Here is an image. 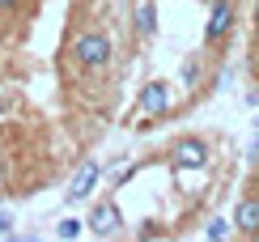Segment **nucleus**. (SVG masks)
<instances>
[{
	"label": "nucleus",
	"mask_w": 259,
	"mask_h": 242,
	"mask_svg": "<svg viewBox=\"0 0 259 242\" xmlns=\"http://www.w3.org/2000/svg\"><path fill=\"white\" fill-rule=\"evenodd\" d=\"M72 60H77V68L85 72H106L115 60V43L106 30H85V34H77V43H72Z\"/></svg>",
	"instance_id": "nucleus-1"
},
{
	"label": "nucleus",
	"mask_w": 259,
	"mask_h": 242,
	"mask_svg": "<svg viewBox=\"0 0 259 242\" xmlns=\"http://www.w3.org/2000/svg\"><path fill=\"white\" fill-rule=\"evenodd\" d=\"M234 26V0H212L208 9V26H204V47H217Z\"/></svg>",
	"instance_id": "nucleus-3"
},
{
	"label": "nucleus",
	"mask_w": 259,
	"mask_h": 242,
	"mask_svg": "<svg viewBox=\"0 0 259 242\" xmlns=\"http://www.w3.org/2000/svg\"><path fill=\"white\" fill-rule=\"evenodd\" d=\"M5 115H9V98L0 94V119H5Z\"/></svg>",
	"instance_id": "nucleus-14"
},
{
	"label": "nucleus",
	"mask_w": 259,
	"mask_h": 242,
	"mask_svg": "<svg viewBox=\"0 0 259 242\" xmlns=\"http://www.w3.org/2000/svg\"><path fill=\"white\" fill-rule=\"evenodd\" d=\"M255 124H259V119H255Z\"/></svg>",
	"instance_id": "nucleus-16"
},
{
	"label": "nucleus",
	"mask_w": 259,
	"mask_h": 242,
	"mask_svg": "<svg viewBox=\"0 0 259 242\" xmlns=\"http://www.w3.org/2000/svg\"><path fill=\"white\" fill-rule=\"evenodd\" d=\"M0 238H13V217L0 213Z\"/></svg>",
	"instance_id": "nucleus-12"
},
{
	"label": "nucleus",
	"mask_w": 259,
	"mask_h": 242,
	"mask_svg": "<svg viewBox=\"0 0 259 242\" xmlns=\"http://www.w3.org/2000/svg\"><path fill=\"white\" fill-rule=\"evenodd\" d=\"M175 166H208V145L204 140H179L175 145Z\"/></svg>",
	"instance_id": "nucleus-7"
},
{
	"label": "nucleus",
	"mask_w": 259,
	"mask_h": 242,
	"mask_svg": "<svg viewBox=\"0 0 259 242\" xmlns=\"http://www.w3.org/2000/svg\"><path fill=\"white\" fill-rule=\"evenodd\" d=\"M234 229L246 234V238H259V195L238 200V208H234Z\"/></svg>",
	"instance_id": "nucleus-6"
},
{
	"label": "nucleus",
	"mask_w": 259,
	"mask_h": 242,
	"mask_svg": "<svg viewBox=\"0 0 259 242\" xmlns=\"http://www.w3.org/2000/svg\"><path fill=\"white\" fill-rule=\"evenodd\" d=\"M85 229H90L94 238H115V234L123 229V213H119V204H115V200L94 204V213L85 217Z\"/></svg>",
	"instance_id": "nucleus-2"
},
{
	"label": "nucleus",
	"mask_w": 259,
	"mask_h": 242,
	"mask_svg": "<svg viewBox=\"0 0 259 242\" xmlns=\"http://www.w3.org/2000/svg\"><path fill=\"white\" fill-rule=\"evenodd\" d=\"M183 90H196V85H200V60L196 56H187V60H183Z\"/></svg>",
	"instance_id": "nucleus-11"
},
{
	"label": "nucleus",
	"mask_w": 259,
	"mask_h": 242,
	"mask_svg": "<svg viewBox=\"0 0 259 242\" xmlns=\"http://www.w3.org/2000/svg\"><path fill=\"white\" fill-rule=\"evenodd\" d=\"M255 76H259V47H255Z\"/></svg>",
	"instance_id": "nucleus-15"
},
{
	"label": "nucleus",
	"mask_w": 259,
	"mask_h": 242,
	"mask_svg": "<svg viewBox=\"0 0 259 242\" xmlns=\"http://www.w3.org/2000/svg\"><path fill=\"white\" fill-rule=\"evenodd\" d=\"M132 26H136L140 38H153V34H157V5H153V0H140V5H136Z\"/></svg>",
	"instance_id": "nucleus-8"
},
{
	"label": "nucleus",
	"mask_w": 259,
	"mask_h": 242,
	"mask_svg": "<svg viewBox=\"0 0 259 242\" xmlns=\"http://www.w3.org/2000/svg\"><path fill=\"white\" fill-rule=\"evenodd\" d=\"M81 234H85V217H60V221H56V238L72 242V238H81Z\"/></svg>",
	"instance_id": "nucleus-9"
},
{
	"label": "nucleus",
	"mask_w": 259,
	"mask_h": 242,
	"mask_svg": "<svg viewBox=\"0 0 259 242\" xmlns=\"http://www.w3.org/2000/svg\"><path fill=\"white\" fill-rule=\"evenodd\" d=\"M21 5H26V0H0V13H17Z\"/></svg>",
	"instance_id": "nucleus-13"
},
{
	"label": "nucleus",
	"mask_w": 259,
	"mask_h": 242,
	"mask_svg": "<svg viewBox=\"0 0 259 242\" xmlns=\"http://www.w3.org/2000/svg\"><path fill=\"white\" fill-rule=\"evenodd\" d=\"M136 106H140L149 119H161V115L170 111V85H166V81H149V85H140Z\"/></svg>",
	"instance_id": "nucleus-4"
},
{
	"label": "nucleus",
	"mask_w": 259,
	"mask_h": 242,
	"mask_svg": "<svg viewBox=\"0 0 259 242\" xmlns=\"http://www.w3.org/2000/svg\"><path fill=\"white\" fill-rule=\"evenodd\" d=\"M98 183H102V166H98V162H85V166L77 170V179H72V187H68V204H81V200H90Z\"/></svg>",
	"instance_id": "nucleus-5"
},
{
	"label": "nucleus",
	"mask_w": 259,
	"mask_h": 242,
	"mask_svg": "<svg viewBox=\"0 0 259 242\" xmlns=\"http://www.w3.org/2000/svg\"><path fill=\"white\" fill-rule=\"evenodd\" d=\"M230 234H234V221H225V217H212V221L204 225V238H212V242H221Z\"/></svg>",
	"instance_id": "nucleus-10"
}]
</instances>
